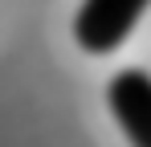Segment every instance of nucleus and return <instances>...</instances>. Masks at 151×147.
<instances>
[{"instance_id": "1", "label": "nucleus", "mask_w": 151, "mask_h": 147, "mask_svg": "<svg viewBox=\"0 0 151 147\" xmlns=\"http://www.w3.org/2000/svg\"><path fill=\"white\" fill-rule=\"evenodd\" d=\"M151 0H82L74 17V41L86 53H114L139 24Z\"/></svg>"}, {"instance_id": "2", "label": "nucleus", "mask_w": 151, "mask_h": 147, "mask_svg": "<svg viewBox=\"0 0 151 147\" xmlns=\"http://www.w3.org/2000/svg\"><path fill=\"white\" fill-rule=\"evenodd\" d=\"M106 106L131 147H151V74L127 66L106 82Z\"/></svg>"}]
</instances>
